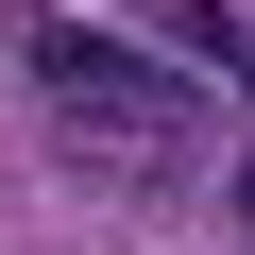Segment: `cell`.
Listing matches in <instances>:
<instances>
[{"label": "cell", "instance_id": "6da1fadb", "mask_svg": "<svg viewBox=\"0 0 255 255\" xmlns=\"http://www.w3.org/2000/svg\"><path fill=\"white\" fill-rule=\"evenodd\" d=\"M17 85L51 102V119H85V136H187V85L153 68V51H119V34H85V17H17Z\"/></svg>", "mask_w": 255, "mask_h": 255}, {"label": "cell", "instance_id": "7a4b0ae2", "mask_svg": "<svg viewBox=\"0 0 255 255\" xmlns=\"http://www.w3.org/2000/svg\"><path fill=\"white\" fill-rule=\"evenodd\" d=\"M238 204H255V170H238Z\"/></svg>", "mask_w": 255, "mask_h": 255}]
</instances>
